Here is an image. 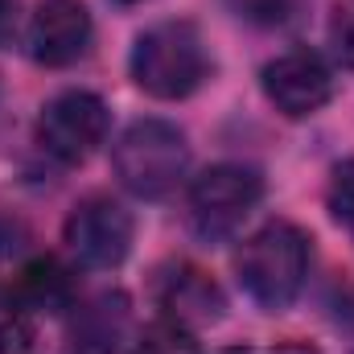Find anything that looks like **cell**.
I'll return each mask as SVG.
<instances>
[{"instance_id":"4","label":"cell","mask_w":354,"mask_h":354,"mask_svg":"<svg viewBox=\"0 0 354 354\" xmlns=\"http://www.w3.org/2000/svg\"><path fill=\"white\" fill-rule=\"evenodd\" d=\"M264 198V177L248 165H210L189 185L194 231L202 239H227Z\"/></svg>"},{"instance_id":"14","label":"cell","mask_w":354,"mask_h":354,"mask_svg":"<svg viewBox=\"0 0 354 354\" xmlns=\"http://www.w3.org/2000/svg\"><path fill=\"white\" fill-rule=\"evenodd\" d=\"M326 37H330V50L334 58L354 71V0H338L334 12H330V25H326Z\"/></svg>"},{"instance_id":"7","label":"cell","mask_w":354,"mask_h":354,"mask_svg":"<svg viewBox=\"0 0 354 354\" xmlns=\"http://www.w3.org/2000/svg\"><path fill=\"white\" fill-rule=\"evenodd\" d=\"M260 83H264V95L276 103V111H284L288 120H301L330 103L334 71L313 50H288L260 71Z\"/></svg>"},{"instance_id":"9","label":"cell","mask_w":354,"mask_h":354,"mask_svg":"<svg viewBox=\"0 0 354 354\" xmlns=\"http://www.w3.org/2000/svg\"><path fill=\"white\" fill-rule=\"evenodd\" d=\"M157 305L165 309V317H174L181 326L198 330V326H214L223 322V309H227V297L223 288L194 264H169L157 276Z\"/></svg>"},{"instance_id":"1","label":"cell","mask_w":354,"mask_h":354,"mask_svg":"<svg viewBox=\"0 0 354 354\" xmlns=\"http://www.w3.org/2000/svg\"><path fill=\"white\" fill-rule=\"evenodd\" d=\"M128 71L132 83L153 99H185L206 83L210 54L189 21H161L136 37Z\"/></svg>"},{"instance_id":"3","label":"cell","mask_w":354,"mask_h":354,"mask_svg":"<svg viewBox=\"0 0 354 354\" xmlns=\"http://www.w3.org/2000/svg\"><path fill=\"white\" fill-rule=\"evenodd\" d=\"M115 177L136 198H165L189 169L185 132L169 120H136L111 149Z\"/></svg>"},{"instance_id":"12","label":"cell","mask_w":354,"mask_h":354,"mask_svg":"<svg viewBox=\"0 0 354 354\" xmlns=\"http://www.w3.org/2000/svg\"><path fill=\"white\" fill-rule=\"evenodd\" d=\"M33 346V309L17 288L0 284V354H25Z\"/></svg>"},{"instance_id":"11","label":"cell","mask_w":354,"mask_h":354,"mask_svg":"<svg viewBox=\"0 0 354 354\" xmlns=\"http://www.w3.org/2000/svg\"><path fill=\"white\" fill-rule=\"evenodd\" d=\"M124 317H128L124 313V297H99V301H91L87 309H83V317H79V326H75V338L83 342V354L111 351L115 338H120V330H124Z\"/></svg>"},{"instance_id":"13","label":"cell","mask_w":354,"mask_h":354,"mask_svg":"<svg viewBox=\"0 0 354 354\" xmlns=\"http://www.w3.org/2000/svg\"><path fill=\"white\" fill-rule=\"evenodd\" d=\"M132 354H202V351H198V338H194L189 326H181L174 317H161V322L145 326Z\"/></svg>"},{"instance_id":"8","label":"cell","mask_w":354,"mask_h":354,"mask_svg":"<svg viewBox=\"0 0 354 354\" xmlns=\"http://www.w3.org/2000/svg\"><path fill=\"white\" fill-rule=\"evenodd\" d=\"M91 12L83 0H41L29 21V54L41 66H71L91 46Z\"/></svg>"},{"instance_id":"19","label":"cell","mask_w":354,"mask_h":354,"mask_svg":"<svg viewBox=\"0 0 354 354\" xmlns=\"http://www.w3.org/2000/svg\"><path fill=\"white\" fill-rule=\"evenodd\" d=\"M115 4H145V0H115Z\"/></svg>"},{"instance_id":"10","label":"cell","mask_w":354,"mask_h":354,"mask_svg":"<svg viewBox=\"0 0 354 354\" xmlns=\"http://www.w3.org/2000/svg\"><path fill=\"white\" fill-rule=\"evenodd\" d=\"M21 297H25V305L29 309H46V313H62V309H71V301H75V280H71V272L58 264V260H33V264L21 272V288H17Z\"/></svg>"},{"instance_id":"2","label":"cell","mask_w":354,"mask_h":354,"mask_svg":"<svg viewBox=\"0 0 354 354\" xmlns=\"http://www.w3.org/2000/svg\"><path fill=\"white\" fill-rule=\"evenodd\" d=\"M235 272H239V284L243 292L268 309V313H280L297 301L301 284H305V272H309V239L301 227L276 218L260 227L235 256Z\"/></svg>"},{"instance_id":"15","label":"cell","mask_w":354,"mask_h":354,"mask_svg":"<svg viewBox=\"0 0 354 354\" xmlns=\"http://www.w3.org/2000/svg\"><path fill=\"white\" fill-rule=\"evenodd\" d=\"M330 210H334V218L354 235V157L342 161L334 169V177H330Z\"/></svg>"},{"instance_id":"18","label":"cell","mask_w":354,"mask_h":354,"mask_svg":"<svg viewBox=\"0 0 354 354\" xmlns=\"http://www.w3.org/2000/svg\"><path fill=\"white\" fill-rule=\"evenodd\" d=\"M272 354H317L313 346H305V342H284V346H276Z\"/></svg>"},{"instance_id":"20","label":"cell","mask_w":354,"mask_h":354,"mask_svg":"<svg viewBox=\"0 0 354 354\" xmlns=\"http://www.w3.org/2000/svg\"><path fill=\"white\" fill-rule=\"evenodd\" d=\"M223 354H243V351H223Z\"/></svg>"},{"instance_id":"17","label":"cell","mask_w":354,"mask_h":354,"mask_svg":"<svg viewBox=\"0 0 354 354\" xmlns=\"http://www.w3.org/2000/svg\"><path fill=\"white\" fill-rule=\"evenodd\" d=\"M12 33V0H0V41Z\"/></svg>"},{"instance_id":"6","label":"cell","mask_w":354,"mask_h":354,"mask_svg":"<svg viewBox=\"0 0 354 354\" xmlns=\"http://www.w3.org/2000/svg\"><path fill=\"white\" fill-rule=\"evenodd\" d=\"M132 235H136L132 214L115 198H103V194L83 198L66 218L71 256L83 268H95V272H111V268L124 264L132 252Z\"/></svg>"},{"instance_id":"5","label":"cell","mask_w":354,"mask_h":354,"mask_svg":"<svg viewBox=\"0 0 354 354\" xmlns=\"http://www.w3.org/2000/svg\"><path fill=\"white\" fill-rule=\"evenodd\" d=\"M107 103L91 91H62L54 95L41 115H37V145L62 161V165H83L107 136Z\"/></svg>"},{"instance_id":"16","label":"cell","mask_w":354,"mask_h":354,"mask_svg":"<svg viewBox=\"0 0 354 354\" xmlns=\"http://www.w3.org/2000/svg\"><path fill=\"white\" fill-rule=\"evenodd\" d=\"M243 21H256V25H276L288 17L292 0H227Z\"/></svg>"}]
</instances>
